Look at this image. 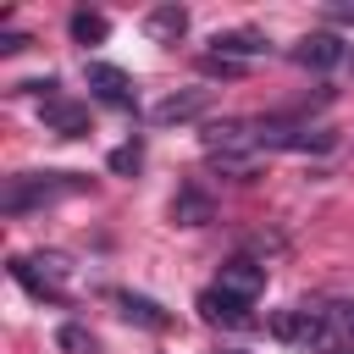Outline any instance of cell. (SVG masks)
<instances>
[{"label": "cell", "instance_id": "cell-5", "mask_svg": "<svg viewBox=\"0 0 354 354\" xmlns=\"http://www.w3.org/2000/svg\"><path fill=\"white\" fill-rule=\"evenodd\" d=\"M199 315H205L210 326H232V332L254 326V304L238 299V293H227V288H205V293H199Z\"/></svg>", "mask_w": 354, "mask_h": 354}, {"label": "cell", "instance_id": "cell-7", "mask_svg": "<svg viewBox=\"0 0 354 354\" xmlns=\"http://www.w3.org/2000/svg\"><path fill=\"white\" fill-rule=\"evenodd\" d=\"M216 288H227V293H238V299H260L266 293V266L260 260H249V254H232L227 266H221V277H216Z\"/></svg>", "mask_w": 354, "mask_h": 354}, {"label": "cell", "instance_id": "cell-8", "mask_svg": "<svg viewBox=\"0 0 354 354\" xmlns=\"http://www.w3.org/2000/svg\"><path fill=\"white\" fill-rule=\"evenodd\" d=\"M205 105H210V88H183V94H166V100L149 111V122H155V127H171V122H194Z\"/></svg>", "mask_w": 354, "mask_h": 354}, {"label": "cell", "instance_id": "cell-20", "mask_svg": "<svg viewBox=\"0 0 354 354\" xmlns=\"http://www.w3.org/2000/svg\"><path fill=\"white\" fill-rule=\"evenodd\" d=\"M216 354H249V348H216Z\"/></svg>", "mask_w": 354, "mask_h": 354}, {"label": "cell", "instance_id": "cell-12", "mask_svg": "<svg viewBox=\"0 0 354 354\" xmlns=\"http://www.w3.org/2000/svg\"><path fill=\"white\" fill-rule=\"evenodd\" d=\"M210 44H216V50H210V55H221V61H238V66H243V61H254V55H266V50H271V44H266V39H260V33H249V28H243V33H216V39H210Z\"/></svg>", "mask_w": 354, "mask_h": 354}, {"label": "cell", "instance_id": "cell-18", "mask_svg": "<svg viewBox=\"0 0 354 354\" xmlns=\"http://www.w3.org/2000/svg\"><path fill=\"white\" fill-rule=\"evenodd\" d=\"M28 44V33H0V55H17Z\"/></svg>", "mask_w": 354, "mask_h": 354}, {"label": "cell", "instance_id": "cell-6", "mask_svg": "<svg viewBox=\"0 0 354 354\" xmlns=\"http://www.w3.org/2000/svg\"><path fill=\"white\" fill-rule=\"evenodd\" d=\"M83 77H88V94H94V100H105V105H116V111H133V77H127L122 66H111V61H88Z\"/></svg>", "mask_w": 354, "mask_h": 354}, {"label": "cell", "instance_id": "cell-11", "mask_svg": "<svg viewBox=\"0 0 354 354\" xmlns=\"http://www.w3.org/2000/svg\"><path fill=\"white\" fill-rule=\"evenodd\" d=\"M144 33H149L155 44H177V39L188 33V11H183V6H155V11L144 17Z\"/></svg>", "mask_w": 354, "mask_h": 354}, {"label": "cell", "instance_id": "cell-9", "mask_svg": "<svg viewBox=\"0 0 354 354\" xmlns=\"http://www.w3.org/2000/svg\"><path fill=\"white\" fill-rule=\"evenodd\" d=\"M39 116H44V127L61 133V138H83V133H88V111H83L77 100H61V94H55V100L39 105Z\"/></svg>", "mask_w": 354, "mask_h": 354}, {"label": "cell", "instance_id": "cell-3", "mask_svg": "<svg viewBox=\"0 0 354 354\" xmlns=\"http://www.w3.org/2000/svg\"><path fill=\"white\" fill-rule=\"evenodd\" d=\"M11 277H17L33 299L61 304V299H66V277H72V266H66L61 254H17V260H11Z\"/></svg>", "mask_w": 354, "mask_h": 354}, {"label": "cell", "instance_id": "cell-17", "mask_svg": "<svg viewBox=\"0 0 354 354\" xmlns=\"http://www.w3.org/2000/svg\"><path fill=\"white\" fill-rule=\"evenodd\" d=\"M138 166H144V144H122V149H111V171L127 177V171H138Z\"/></svg>", "mask_w": 354, "mask_h": 354}, {"label": "cell", "instance_id": "cell-21", "mask_svg": "<svg viewBox=\"0 0 354 354\" xmlns=\"http://www.w3.org/2000/svg\"><path fill=\"white\" fill-rule=\"evenodd\" d=\"M310 354H337V348H310Z\"/></svg>", "mask_w": 354, "mask_h": 354}, {"label": "cell", "instance_id": "cell-15", "mask_svg": "<svg viewBox=\"0 0 354 354\" xmlns=\"http://www.w3.org/2000/svg\"><path fill=\"white\" fill-rule=\"evenodd\" d=\"M321 310H326L332 348H337V343H354V304H321Z\"/></svg>", "mask_w": 354, "mask_h": 354}, {"label": "cell", "instance_id": "cell-1", "mask_svg": "<svg viewBox=\"0 0 354 354\" xmlns=\"http://www.w3.org/2000/svg\"><path fill=\"white\" fill-rule=\"evenodd\" d=\"M83 188H88V177H77V171H17L0 188V210L6 216H28V210H44V205L72 199Z\"/></svg>", "mask_w": 354, "mask_h": 354}, {"label": "cell", "instance_id": "cell-4", "mask_svg": "<svg viewBox=\"0 0 354 354\" xmlns=\"http://www.w3.org/2000/svg\"><path fill=\"white\" fill-rule=\"evenodd\" d=\"M293 61H299L304 72H337V66H348L354 55H348V44H343L337 33H304V39L293 44Z\"/></svg>", "mask_w": 354, "mask_h": 354}, {"label": "cell", "instance_id": "cell-14", "mask_svg": "<svg viewBox=\"0 0 354 354\" xmlns=\"http://www.w3.org/2000/svg\"><path fill=\"white\" fill-rule=\"evenodd\" d=\"M105 33H111V22H105L100 11H72V39H77V44H100Z\"/></svg>", "mask_w": 354, "mask_h": 354}, {"label": "cell", "instance_id": "cell-10", "mask_svg": "<svg viewBox=\"0 0 354 354\" xmlns=\"http://www.w3.org/2000/svg\"><path fill=\"white\" fill-rule=\"evenodd\" d=\"M171 221H177V227H205V221H216V199H210L199 183H183L177 199H171Z\"/></svg>", "mask_w": 354, "mask_h": 354}, {"label": "cell", "instance_id": "cell-19", "mask_svg": "<svg viewBox=\"0 0 354 354\" xmlns=\"http://www.w3.org/2000/svg\"><path fill=\"white\" fill-rule=\"evenodd\" d=\"M326 17H332V22H348V28H354V6H326Z\"/></svg>", "mask_w": 354, "mask_h": 354}, {"label": "cell", "instance_id": "cell-13", "mask_svg": "<svg viewBox=\"0 0 354 354\" xmlns=\"http://www.w3.org/2000/svg\"><path fill=\"white\" fill-rule=\"evenodd\" d=\"M116 310H122L127 321H138V326H149V332H166V326H171V315H166V310H160L155 299H144V293H127V288L116 293Z\"/></svg>", "mask_w": 354, "mask_h": 354}, {"label": "cell", "instance_id": "cell-16", "mask_svg": "<svg viewBox=\"0 0 354 354\" xmlns=\"http://www.w3.org/2000/svg\"><path fill=\"white\" fill-rule=\"evenodd\" d=\"M55 343H61V348H66V354H94V337H88V332H83V326H72V321H66V326H61V332H55Z\"/></svg>", "mask_w": 354, "mask_h": 354}, {"label": "cell", "instance_id": "cell-2", "mask_svg": "<svg viewBox=\"0 0 354 354\" xmlns=\"http://www.w3.org/2000/svg\"><path fill=\"white\" fill-rule=\"evenodd\" d=\"M199 144H205V155L221 166V171H249L266 149H260V127L254 122H243V116H227V122H210L205 133H199Z\"/></svg>", "mask_w": 354, "mask_h": 354}]
</instances>
